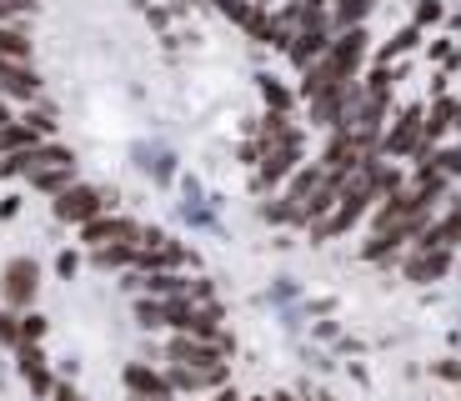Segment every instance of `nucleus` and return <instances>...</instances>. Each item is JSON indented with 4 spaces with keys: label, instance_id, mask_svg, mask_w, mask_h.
Returning <instances> with one entry per match:
<instances>
[{
    "label": "nucleus",
    "instance_id": "26",
    "mask_svg": "<svg viewBox=\"0 0 461 401\" xmlns=\"http://www.w3.org/2000/svg\"><path fill=\"white\" fill-rule=\"evenodd\" d=\"M216 401H241V396H236V391H216Z\"/></svg>",
    "mask_w": 461,
    "mask_h": 401
},
{
    "label": "nucleus",
    "instance_id": "22",
    "mask_svg": "<svg viewBox=\"0 0 461 401\" xmlns=\"http://www.w3.org/2000/svg\"><path fill=\"white\" fill-rule=\"evenodd\" d=\"M416 21H421V25L441 21V0H421V5H416Z\"/></svg>",
    "mask_w": 461,
    "mask_h": 401
},
{
    "label": "nucleus",
    "instance_id": "19",
    "mask_svg": "<svg viewBox=\"0 0 461 401\" xmlns=\"http://www.w3.org/2000/svg\"><path fill=\"white\" fill-rule=\"evenodd\" d=\"M261 91H266V101L276 105V111H286V105H291V91H281L276 80H261Z\"/></svg>",
    "mask_w": 461,
    "mask_h": 401
},
{
    "label": "nucleus",
    "instance_id": "8",
    "mask_svg": "<svg viewBox=\"0 0 461 401\" xmlns=\"http://www.w3.org/2000/svg\"><path fill=\"white\" fill-rule=\"evenodd\" d=\"M447 271H451V246H437V251H411V261H406V276H411L416 287L441 281Z\"/></svg>",
    "mask_w": 461,
    "mask_h": 401
},
{
    "label": "nucleus",
    "instance_id": "25",
    "mask_svg": "<svg viewBox=\"0 0 461 401\" xmlns=\"http://www.w3.org/2000/svg\"><path fill=\"white\" fill-rule=\"evenodd\" d=\"M56 401H81V396H76L70 387H60V391H56Z\"/></svg>",
    "mask_w": 461,
    "mask_h": 401
},
{
    "label": "nucleus",
    "instance_id": "21",
    "mask_svg": "<svg viewBox=\"0 0 461 401\" xmlns=\"http://www.w3.org/2000/svg\"><path fill=\"white\" fill-rule=\"evenodd\" d=\"M21 321H25V342H41V336H46V316L31 311V316H21Z\"/></svg>",
    "mask_w": 461,
    "mask_h": 401
},
{
    "label": "nucleus",
    "instance_id": "12",
    "mask_svg": "<svg viewBox=\"0 0 461 401\" xmlns=\"http://www.w3.org/2000/svg\"><path fill=\"white\" fill-rule=\"evenodd\" d=\"M31 186H35V191H50V196L70 191V186H76V160H66V166H46V171H35V176H31Z\"/></svg>",
    "mask_w": 461,
    "mask_h": 401
},
{
    "label": "nucleus",
    "instance_id": "7",
    "mask_svg": "<svg viewBox=\"0 0 461 401\" xmlns=\"http://www.w3.org/2000/svg\"><path fill=\"white\" fill-rule=\"evenodd\" d=\"M126 387L136 391V401H171V377H161V371L140 367V361H131L126 367Z\"/></svg>",
    "mask_w": 461,
    "mask_h": 401
},
{
    "label": "nucleus",
    "instance_id": "16",
    "mask_svg": "<svg viewBox=\"0 0 461 401\" xmlns=\"http://www.w3.org/2000/svg\"><path fill=\"white\" fill-rule=\"evenodd\" d=\"M421 46V31L416 25H406V31H396L386 46H381V66H392V56H406V50H416Z\"/></svg>",
    "mask_w": 461,
    "mask_h": 401
},
{
    "label": "nucleus",
    "instance_id": "1",
    "mask_svg": "<svg viewBox=\"0 0 461 401\" xmlns=\"http://www.w3.org/2000/svg\"><path fill=\"white\" fill-rule=\"evenodd\" d=\"M35 291H41V266L31 261V256H15V261H5V271H0V296L11 301L15 311H25L35 301Z\"/></svg>",
    "mask_w": 461,
    "mask_h": 401
},
{
    "label": "nucleus",
    "instance_id": "5",
    "mask_svg": "<svg viewBox=\"0 0 461 401\" xmlns=\"http://www.w3.org/2000/svg\"><path fill=\"white\" fill-rule=\"evenodd\" d=\"M81 236H86V246H91V251H101V246H121V241H136L140 231L131 226L126 216H95L91 226H81Z\"/></svg>",
    "mask_w": 461,
    "mask_h": 401
},
{
    "label": "nucleus",
    "instance_id": "24",
    "mask_svg": "<svg viewBox=\"0 0 461 401\" xmlns=\"http://www.w3.org/2000/svg\"><path fill=\"white\" fill-rule=\"evenodd\" d=\"M5 126H15V121H11V105L0 101V131H5Z\"/></svg>",
    "mask_w": 461,
    "mask_h": 401
},
{
    "label": "nucleus",
    "instance_id": "14",
    "mask_svg": "<svg viewBox=\"0 0 461 401\" xmlns=\"http://www.w3.org/2000/svg\"><path fill=\"white\" fill-rule=\"evenodd\" d=\"M91 261L95 266H131V261H140V241H121V246H101V251H91Z\"/></svg>",
    "mask_w": 461,
    "mask_h": 401
},
{
    "label": "nucleus",
    "instance_id": "17",
    "mask_svg": "<svg viewBox=\"0 0 461 401\" xmlns=\"http://www.w3.org/2000/svg\"><path fill=\"white\" fill-rule=\"evenodd\" d=\"M0 60H31V41H25L21 31H11V25H0Z\"/></svg>",
    "mask_w": 461,
    "mask_h": 401
},
{
    "label": "nucleus",
    "instance_id": "11",
    "mask_svg": "<svg viewBox=\"0 0 461 401\" xmlns=\"http://www.w3.org/2000/svg\"><path fill=\"white\" fill-rule=\"evenodd\" d=\"M21 377L31 381L35 396L56 391V387H50V371H46V356H41V346H35V342H25V346H21Z\"/></svg>",
    "mask_w": 461,
    "mask_h": 401
},
{
    "label": "nucleus",
    "instance_id": "15",
    "mask_svg": "<svg viewBox=\"0 0 461 401\" xmlns=\"http://www.w3.org/2000/svg\"><path fill=\"white\" fill-rule=\"evenodd\" d=\"M366 15H371V0H336L331 21H336V31H357Z\"/></svg>",
    "mask_w": 461,
    "mask_h": 401
},
{
    "label": "nucleus",
    "instance_id": "2",
    "mask_svg": "<svg viewBox=\"0 0 461 401\" xmlns=\"http://www.w3.org/2000/svg\"><path fill=\"white\" fill-rule=\"evenodd\" d=\"M105 191H95V186H70V191L56 196V216L70 221V226H91L95 216H105Z\"/></svg>",
    "mask_w": 461,
    "mask_h": 401
},
{
    "label": "nucleus",
    "instance_id": "27",
    "mask_svg": "<svg viewBox=\"0 0 461 401\" xmlns=\"http://www.w3.org/2000/svg\"><path fill=\"white\" fill-rule=\"evenodd\" d=\"M316 401H331V396H316Z\"/></svg>",
    "mask_w": 461,
    "mask_h": 401
},
{
    "label": "nucleus",
    "instance_id": "20",
    "mask_svg": "<svg viewBox=\"0 0 461 401\" xmlns=\"http://www.w3.org/2000/svg\"><path fill=\"white\" fill-rule=\"evenodd\" d=\"M21 121H25V126H35V131H41V136H50V131H56V121H50L46 111H25Z\"/></svg>",
    "mask_w": 461,
    "mask_h": 401
},
{
    "label": "nucleus",
    "instance_id": "4",
    "mask_svg": "<svg viewBox=\"0 0 461 401\" xmlns=\"http://www.w3.org/2000/svg\"><path fill=\"white\" fill-rule=\"evenodd\" d=\"M421 146H427V121H421V105H411V111L392 126V136L381 141V150H386V156H416Z\"/></svg>",
    "mask_w": 461,
    "mask_h": 401
},
{
    "label": "nucleus",
    "instance_id": "10",
    "mask_svg": "<svg viewBox=\"0 0 461 401\" xmlns=\"http://www.w3.org/2000/svg\"><path fill=\"white\" fill-rule=\"evenodd\" d=\"M296 160H301V141H296V146H271V150L261 156V186L286 181V176L296 171Z\"/></svg>",
    "mask_w": 461,
    "mask_h": 401
},
{
    "label": "nucleus",
    "instance_id": "28",
    "mask_svg": "<svg viewBox=\"0 0 461 401\" xmlns=\"http://www.w3.org/2000/svg\"><path fill=\"white\" fill-rule=\"evenodd\" d=\"M0 5H5V0H0Z\"/></svg>",
    "mask_w": 461,
    "mask_h": 401
},
{
    "label": "nucleus",
    "instance_id": "13",
    "mask_svg": "<svg viewBox=\"0 0 461 401\" xmlns=\"http://www.w3.org/2000/svg\"><path fill=\"white\" fill-rule=\"evenodd\" d=\"M41 146V131L25 126V121H15V126L0 131V150H11V156H21V150H35Z\"/></svg>",
    "mask_w": 461,
    "mask_h": 401
},
{
    "label": "nucleus",
    "instance_id": "9",
    "mask_svg": "<svg viewBox=\"0 0 461 401\" xmlns=\"http://www.w3.org/2000/svg\"><path fill=\"white\" fill-rule=\"evenodd\" d=\"M166 377H171V387H181V391L221 387V381H226V361H221V367H185V361H176V367L166 371Z\"/></svg>",
    "mask_w": 461,
    "mask_h": 401
},
{
    "label": "nucleus",
    "instance_id": "18",
    "mask_svg": "<svg viewBox=\"0 0 461 401\" xmlns=\"http://www.w3.org/2000/svg\"><path fill=\"white\" fill-rule=\"evenodd\" d=\"M0 342H5V346H25V321L21 316H0Z\"/></svg>",
    "mask_w": 461,
    "mask_h": 401
},
{
    "label": "nucleus",
    "instance_id": "6",
    "mask_svg": "<svg viewBox=\"0 0 461 401\" xmlns=\"http://www.w3.org/2000/svg\"><path fill=\"white\" fill-rule=\"evenodd\" d=\"M230 342H206V336H176L171 342V356L185 361V367H221V351Z\"/></svg>",
    "mask_w": 461,
    "mask_h": 401
},
{
    "label": "nucleus",
    "instance_id": "3",
    "mask_svg": "<svg viewBox=\"0 0 461 401\" xmlns=\"http://www.w3.org/2000/svg\"><path fill=\"white\" fill-rule=\"evenodd\" d=\"M366 46H371V35L361 31H341L331 41V50H326V60H331V70H336V80H341V86H351V80H357V70H361V60H366Z\"/></svg>",
    "mask_w": 461,
    "mask_h": 401
},
{
    "label": "nucleus",
    "instance_id": "23",
    "mask_svg": "<svg viewBox=\"0 0 461 401\" xmlns=\"http://www.w3.org/2000/svg\"><path fill=\"white\" fill-rule=\"evenodd\" d=\"M437 377H447V381H461V361H441V367H437Z\"/></svg>",
    "mask_w": 461,
    "mask_h": 401
}]
</instances>
